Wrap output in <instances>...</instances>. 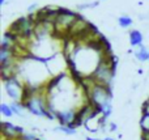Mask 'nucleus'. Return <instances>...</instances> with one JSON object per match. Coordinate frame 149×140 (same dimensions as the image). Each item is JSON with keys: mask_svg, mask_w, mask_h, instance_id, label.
Here are the masks:
<instances>
[{"mask_svg": "<svg viewBox=\"0 0 149 140\" xmlns=\"http://www.w3.org/2000/svg\"><path fill=\"white\" fill-rule=\"evenodd\" d=\"M82 89L85 91L88 101L100 110L101 115L107 119L113 113V93L107 85L98 84L92 77H85L81 81Z\"/></svg>", "mask_w": 149, "mask_h": 140, "instance_id": "f257e3e1", "label": "nucleus"}, {"mask_svg": "<svg viewBox=\"0 0 149 140\" xmlns=\"http://www.w3.org/2000/svg\"><path fill=\"white\" fill-rule=\"evenodd\" d=\"M115 67H116V58L114 59V56L109 52V54L103 55L100 64L97 65V68L94 70V72L92 73L90 77L95 83L110 86L114 80V76H115Z\"/></svg>", "mask_w": 149, "mask_h": 140, "instance_id": "f03ea898", "label": "nucleus"}, {"mask_svg": "<svg viewBox=\"0 0 149 140\" xmlns=\"http://www.w3.org/2000/svg\"><path fill=\"white\" fill-rule=\"evenodd\" d=\"M79 17L76 12L68 9V8H62L58 13L56 18L54 21V28H55V36H65L67 37L68 31H70L71 26Z\"/></svg>", "mask_w": 149, "mask_h": 140, "instance_id": "7ed1b4c3", "label": "nucleus"}, {"mask_svg": "<svg viewBox=\"0 0 149 140\" xmlns=\"http://www.w3.org/2000/svg\"><path fill=\"white\" fill-rule=\"evenodd\" d=\"M3 86H4V92L7 94V97L12 102H22L26 84L18 76L4 80L3 81Z\"/></svg>", "mask_w": 149, "mask_h": 140, "instance_id": "20e7f679", "label": "nucleus"}, {"mask_svg": "<svg viewBox=\"0 0 149 140\" xmlns=\"http://www.w3.org/2000/svg\"><path fill=\"white\" fill-rule=\"evenodd\" d=\"M24 128L10 122H1V136L5 140H18L22 136Z\"/></svg>", "mask_w": 149, "mask_h": 140, "instance_id": "39448f33", "label": "nucleus"}, {"mask_svg": "<svg viewBox=\"0 0 149 140\" xmlns=\"http://www.w3.org/2000/svg\"><path fill=\"white\" fill-rule=\"evenodd\" d=\"M77 111L76 109H68V110H62V111L56 113V120L59 125L63 126H73V123L77 119Z\"/></svg>", "mask_w": 149, "mask_h": 140, "instance_id": "423d86ee", "label": "nucleus"}, {"mask_svg": "<svg viewBox=\"0 0 149 140\" xmlns=\"http://www.w3.org/2000/svg\"><path fill=\"white\" fill-rule=\"evenodd\" d=\"M128 41L130 45L132 47H139L143 45V41H144V37H143L141 31L137 30V29H132L128 34Z\"/></svg>", "mask_w": 149, "mask_h": 140, "instance_id": "0eeeda50", "label": "nucleus"}, {"mask_svg": "<svg viewBox=\"0 0 149 140\" xmlns=\"http://www.w3.org/2000/svg\"><path fill=\"white\" fill-rule=\"evenodd\" d=\"M134 55H135V58H136L140 63H145V62H148V60H149V51H148V49L144 46V45L136 47Z\"/></svg>", "mask_w": 149, "mask_h": 140, "instance_id": "6e6552de", "label": "nucleus"}, {"mask_svg": "<svg viewBox=\"0 0 149 140\" xmlns=\"http://www.w3.org/2000/svg\"><path fill=\"white\" fill-rule=\"evenodd\" d=\"M10 107H12L13 113H15V115H17V117L20 118H25V106H24L22 102H10Z\"/></svg>", "mask_w": 149, "mask_h": 140, "instance_id": "1a4fd4ad", "label": "nucleus"}, {"mask_svg": "<svg viewBox=\"0 0 149 140\" xmlns=\"http://www.w3.org/2000/svg\"><path fill=\"white\" fill-rule=\"evenodd\" d=\"M54 131H58V132H62L67 136H72V135H76V127L73 126H63V125H59L58 127L54 128Z\"/></svg>", "mask_w": 149, "mask_h": 140, "instance_id": "9d476101", "label": "nucleus"}, {"mask_svg": "<svg viewBox=\"0 0 149 140\" xmlns=\"http://www.w3.org/2000/svg\"><path fill=\"white\" fill-rule=\"evenodd\" d=\"M132 24H134V20H132L128 15H122L120 17H118V25L120 26V28L127 29V28H130V26H132Z\"/></svg>", "mask_w": 149, "mask_h": 140, "instance_id": "9b49d317", "label": "nucleus"}, {"mask_svg": "<svg viewBox=\"0 0 149 140\" xmlns=\"http://www.w3.org/2000/svg\"><path fill=\"white\" fill-rule=\"evenodd\" d=\"M0 113L5 118H12L15 115L12 107H10V104H7V102H1V105H0Z\"/></svg>", "mask_w": 149, "mask_h": 140, "instance_id": "f8f14e48", "label": "nucleus"}, {"mask_svg": "<svg viewBox=\"0 0 149 140\" xmlns=\"http://www.w3.org/2000/svg\"><path fill=\"white\" fill-rule=\"evenodd\" d=\"M140 128L143 132H149V114H143L140 118Z\"/></svg>", "mask_w": 149, "mask_h": 140, "instance_id": "ddd939ff", "label": "nucleus"}, {"mask_svg": "<svg viewBox=\"0 0 149 140\" xmlns=\"http://www.w3.org/2000/svg\"><path fill=\"white\" fill-rule=\"evenodd\" d=\"M98 5V1H90V3H82V4L77 5L79 10H84V9H89V8H95Z\"/></svg>", "mask_w": 149, "mask_h": 140, "instance_id": "4468645a", "label": "nucleus"}, {"mask_svg": "<svg viewBox=\"0 0 149 140\" xmlns=\"http://www.w3.org/2000/svg\"><path fill=\"white\" fill-rule=\"evenodd\" d=\"M20 140H38V139H37V136L31 132H24L22 136L20 138Z\"/></svg>", "mask_w": 149, "mask_h": 140, "instance_id": "2eb2a0df", "label": "nucleus"}, {"mask_svg": "<svg viewBox=\"0 0 149 140\" xmlns=\"http://www.w3.org/2000/svg\"><path fill=\"white\" fill-rule=\"evenodd\" d=\"M143 114H149V98L147 100V101L143 104V109H141Z\"/></svg>", "mask_w": 149, "mask_h": 140, "instance_id": "dca6fc26", "label": "nucleus"}, {"mask_svg": "<svg viewBox=\"0 0 149 140\" xmlns=\"http://www.w3.org/2000/svg\"><path fill=\"white\" fill-rule=\"evenodd\" d=\"M107 126H109L107 130L110 131V132H115V131L118 130V126H116V123H114V122H110Z\"/></svg>", "mask_w": 149, "mask_h": 140, "instance_id": "f3484780", "label": "nucleus"}, {"mask_svg": "<svg viewBox=\"0 0 149 140\" xmlns=\"http://www.w3.org/2000/svg\"><path fill=\"white\" fill-rule=\"evenodd\" d=\"M36 9H37V4H31V5H29V8H28V12L30 13V15H36Z\"/></svg>", "mask_w": 149, "mask_h": 140, "instance_id": "a211bd4d", "label": "nucleus"}, {"mask_svg": "<svg viewBox=\"0 0 149 140\" xmlns=\"http://www.w3.org/2000/svg\"><path fill=\"white\" fill-rule=\"evenodd\" d=\"M85 140H102V139H100V138H93V136H86V138H85Z\"/></svg>", "mask_w": 149, "mask_h": 140, "instance_id": "6ab92c4d", "label": "nucleus"}, {"mask_svg": "<svg viewBox=\"0 0 149 140\" xmlns=\"http://www.w3.org/2000/svg\"><path fill=\"white\" fill-rule=\"evenodd\" d=\"M102 140H115L114 138H111V136H106L105 139H102Z\"/></svg>", "mask_w": 149, "mask_h": 140, "instance_id": "aec40b11", "label": "nucleus"}, {"mask_svg": "<svg viewBox=\"0 0 149 140\" xmlns=\"http://www.w3.org/2000/svg\"><path fill=\"white\" fill-rule=\"evenodd\" d=\"M5 1H7V0H0V5H1V7L5 5Z\"/></svg>", "mask_w": 149, "mask_h": 140, "instance_id": "412c9836", "label": "nucleus"}, {"mask_svg": "<svg viewBox=\"0 0 149 140\" xmlns=\"http://www.w3.org/2000/svg\"><path fill=\"white\" fill-rule=\"evenodd\" d=\"M38 140H39V139H38Z\"/></svg>", "mask_w": 149, "mask_h": 140, "instance_id": "4be33fe9", "label": "nucleus"}]
</instances>
